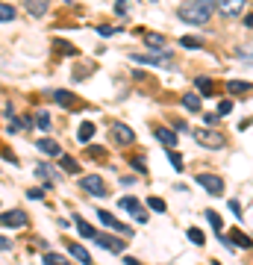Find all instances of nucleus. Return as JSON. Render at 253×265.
I'll return each mask as SVG.
<instances>
[{"label": "nucleus", "mask_w": 253, "mask_h": 265, "mask_svg": "<svg viewBox=\"0 0 253 265\" xmlns=\"http://www.w3.org/2000/svg\"><path fill=\"white\" fill-rule=\"evenodd\" d=\"M215 12V0H188L180 6V21H186V24H194V27H203V24H209V18Z\"/></svg>", "instance_id": "1"}, {"label": "nucleus", "mask_w": 253, "mask_h": 265, "mask_svg": "<svg viewBox=\"0 0 253 265\" xmlns=\"http://www.w3.org/2000/svg\"><path fill=\"white\" fill-rule=\"evenodd\" d=\"M194 141L203 144V147H209V150H215V147H224V144H227V136L218 133L215 127H197V130H194Z\"/></svg>", "instance_id": "2"}, {"label": "nucleus", "mask_w": 253, "mask_h": 265, "mask_svg": "<svg viewBox=\"0 0 253 265\" xmlns=\"http://www.w3.org/2000/svg\"><path fill=\"white\" fill-rule=\"evenodd\" d=\"M133 62H144V65H156V68H171V53L168 50H153V53H133Z\"/></svg>", "instance_id": "3"}, {"label": "nucleus", "mask_w": 253, "mask_h": 265, "mask_svg": "<svg viewBox=\"0 0 253 265\" xmlns=\"http://www.w3.org/2000/svg\"><path fill=\"white\" fill-rule=\"evenodd\" d=\"M215 9L227 18H236L244 12V0H215Z\"/></svg>", "instance_id": "4"}, {"label": "nucleus", "mask_w": 253, "mask_h": 265, "mask_svg": "<svg viewBox=\"0 0 253 265\" xmlns=\"http://www.w3.org/2000/svg\"><path fill=\"white\" fill-rule=\"evenodd\" d=\"M80 183H83V189H85V192H91L94 197H106V183H103V180H100L97 174H85L83 180H80Z\"/></svg>", "instance_id": "5"}, {"label": "nucleus", "mask_w": 253, "mask_h": 265, "mask_svg": "<svg viewBox=\"0 0 253 265\" xmlns=\"http://www.w3.org/2000/svg\"><path fill=\"white\" fill-rule=\"evenodd\" d=\"M197 183H200L212 197H215V194H224V180L215 177V174H197Z\"/></svg>", "instance_id": "6"}, {"label": "nucleus", "mask_w": 253, "mask_h": 265, "mask_svg": "<svg viewBox=\"0 0 253 265\" xmlns=\"http://www.w3.org/2000/svg\"><path fill=\"white\" fill-rule=\"evenodd\" d=\"M221 242H224V245L227 247H244V250H250L253 247V239L250 236H244V233H238V230H233V233H230V236H224V233H221Z\"/></svg>", "instance_id": "7"}, {"label": "nucleus", "mask_w": 253, "mask_h": 265, "mask_svg": "<svg viewBox=\"0 0 253 265\" xmlns=\"http://www.w3.org/2000/svg\"><path fill=\"white\" fill-rule=\"evenodd\" d=\"M0 224H3V227H24V224H27V212H21V209L3 212V215H0Z\"/></svg>", "instance_id": "8"}, {"label": "nucleus", "mask_w": 253, "mask_h": 265, "mask_svg": "<svg viewBox=\"0 0 253 265\" xmlns=\"http://www.w3.org/2000/svg\"><path fill=\"white\" fill-rule=\"evenodd\" d=\"M94 242H97L103 250H109V253H121V250H124L121 239H115V236H106V233H94Z\"/></svg>", "instance_id": "9"}, {"label": "nucleus", "mask_w": 253, "mask_h": 265, "mask_svg": "<svg viewBox=\"0 0 253 265\" xmlns=\"http://www.w3.org/2000/svg\"><path fill=\"white\" fill-rule=\"evenodd\" d=\"M97 218H100V224H103V227H109V230H121L124 236H130V230L124 227V224H121V221H118V218H115V215H112V212H106V209H97Z\"/></svg>", "instance_id": "10"}, {"label": "nucleus", "mask_w": 253, "mask_h": 265, "mask_svg": "<svg viewBox=\"0 0 253 265\" xmlns=\"http://www.w3.org/2000/svg\"><path fill=\"white\" fill-rule=\"evenodd\" d=\"M112 139L121 141V144H133V141H135V133L127 127V124H115V127H112Z\"/></svg>", "instance_id": "11"}, {"label": "nucleus", "mask_w": 253, "mask_h": 265, "mask_svg": "<svg viewBox=\"0 0 253 265\" xmlns=\"http://www.w3.org/2000/svg\"><path fill=\"white\" fill-rule=\"evenodd\" d=\"M24 6H27V12L35 18H41L47 9H50V0H24Z\"/></svg>", "instance_id": "12"}, {"label": "nucleus", "mask_w": 253, "mask_h": 265, "mask_svg": "<svg viewBox=\"0 0 253 265\" xmlns=\"http://www.w3.org/2000/svg\"><path fill=\"white\" fill-rule=\"evenodd\" d=\"M138 35H144V44L147 47H153V50H162L168 41H165V35H159V33H144V30H138Z\"/></svg>", "instance_id": "13"}, {"label": "nucleus", "mask_w": 253, "mask_h": 265, "mask_svg": "<svg viewBox=\"0 0 253 265\" xmlns=\"http://www.w3.org/2000/svg\"><path fill=\"white\" fill-rule=\"evenodd\" d=\"M153 136L162 141L165 147H174V144H177V133H171V130H165V127H153Z\"/></svg>", "instance_id": "14"}, {"label": "nucleus", "mask_w": 253, "mask_h": 265, "mask_svg": "<svg viewBox=\"0 0 253 265\" xmlns=\"http://www.w3.org/2000/svg\"><path fill=\"white\" fill-rule=\"evenodd\" d=\"M35 147H38L41 153H47V156H62V147H59V144H56L53 139H41L38 144H35Z\"/></svg>", "instance_id": "15"}, {"label": "nucleus", "mask_w": 253, "mask_h": 265, "mask_svg": "<svg viewBox=\"0 0 253 265\" xmlns=\"http://www.w3.org/2000/svg\"><path fill=\"white\" fill-rule=\"evenodd\" d=\"M53 100H56V103H62L65 109H77V100H74V94H71V91L56 88V91H53Z\"/></svg>", "instance_id": "16"}, {"label": "nucleus", "mask_w": 253, "mask_h": 265, "mask_svg": "<svg viewBox=\"0 0 253 265\" xmlns=\"http://www.w3.org/2000/svg\"><path fill=\"white\" fill-rule=\"evenodd\" d=\"M68 250H71V256L77 259V262H83V265H91V253L85 250L83 245H68Z\"/></svg>", "instance_id": "17"}, {"label": "nucleus", "mask_w": 253, "mask_h": 265, "mask_svg": "<svg viewBox=\"0 0 253 265\" xmlns=\"http://www.w3.org/2000/svg\"><path fill=\"white\" fill-rule=\"evenodd\" d=\"M77 221V233L83 236V239H94V227L88 224V221H83V218H74Z\"/></svg>", "instance_id": "18"}, {"label": "nucleus", "mask_w": 253, "mask_h": 265, "mask_svg": "<svg viewBox=\"0 0 253 265\" xmlns=\"http://www.w3.org/2000/svg\"><path fill=\"white\" fill-rule=\"evenodd\" d=\"M183 106L188 112H200V94H186L183 97Z\"/></svg>", "instance_id": "19"}, {"label": "nucleus", "mask_w": 253, "mask_h": 265, "mask_svg": "<svg viewBox=\"0 0 253 265\" xmlns=\"http://www.w3.org/2000/svg\"><path fill=\"white\" fill-rule=\"evenodd\" d=\"M91 136H94V124H91V121L80 124V130H77V139H80V141H88Z\"/></svg>", "instance_id": "20"}, {"label": "nucleus", "mask_w": 253, "mask_h": 265, "mask_svg": "<svg viewBox=\"0 0 253 265\" xmlns=\"http://www.w3.org/2000/svg\"><path fill=\"white\" fill-rule=\"evenodd\" d=\"M238 59H244V62H250L253 65V41H247V44H238Z\"/></svg>", "instance_id": "21"}, {"label": "nucleus", "mask_w": 253, "mask_h": 265, "mask_svg": "<svg viewBox=\"0 0 253 265\" xmlns=\"http://www.w3.org/2000/svg\"><path fill=\"white\" fill-rule=\"evenodd\" d=\"M121 206H124L127 212H133V215H138V212H141V203H138L135 197H121Z\"/></svg>", "instance_id": "22"}, {"label": "nucleus", "mask_w": 253, "mask_h": 265, "mask_svg": "<svg viewBox=\"0 0 253 265\" xmlns=\"http://www.w3.org/2000/svg\"><path fill=\"white\" fill-rule=\"evenodd\" d=\"M194 83H197V91H200V94H212V91H215V86H212L209 77H197Z\"/></svg>", "instance_id": "23"}, {"label": "nucleus", "mask_w": 253, "mask_h": 265, "mask_svg": "<svg viewBox=\"0 0 253 265\" xmlns=\"http://www.w3.org/2000/svg\"><path fill=\"white\" fill-rule=\"evenodd\" d=\"M44 265H71V262H68L62 253H53L50 250V253H44Z\"/></svg>", "instance_id": "24"}, {"label": "nucleus", "mask_w": 253, "mask_h": 265, "mask_svg": "<svg viewBox=\"0 0 253 265\" xmlns=\"http://www.w3.org/2000/svg\"><path fill=\"white\" fill-rule=\"evenodd\" d=\"M206 218H209L212 230H215V233L221 236V230H224V221H221V215H218V212H212V209H209V212H206Z\"/></svg>", "instance_id": "25"}, {"label": "nucleus", "mask_w": 253, "mask_h": 265, "mask_svg": "<svg viewBox=\"0 0 253 265\" xmlns=\"http://www.w3.org/2000/svg\"><path fill=\"white\" fill-rule=\"evenodd\" d=\"M35 124H38V130H50V112L41 109V112L35 115Z\"/></svg>", "instance_id": "26"}, {"label": "nucleus", "mask_w": 253, "mask_h": 265, "mask_svg": "<svg viewBox=\"0 0 253 265\" xmlns=\"http://www.w3.org/2000/svg\"><path fill=\"white\" fill-rule=\"evenodd\" d=\"M12 18H15V6L0 3V24H3V21H12Z\"/></svg>", "instance_id": "27"}, {"label": "nucleus", "mask_w": 253, "mask_h": 265, "mask_svg": "<svg viewBox=\"0 0 253 265\" xmlns=\"http://www.w3.org/2000/svg\"><path fill=\"white\" fill-rule=\"evenodd\" d=\"M227 88H230V91H233V94H241V91H247V83H241V80H230V83H227Z\"/></svg>", "instance_id": "28"}, {"label": "nucleus", "mask_w": 253, "mask_h": 265, "mask_svg": "<svg viewBox=\"0 0 253 265\" xmlns=\"http://www.w3.org/2000/svg\"><path fill=\"white\" fill-rule=\"evenodd\" d=\"M188 242H194V245H203V242H206V236H203L197 227H188Z\"/></svg>", "instance_id": "29"}, {"label": "nucleus", "mask_w": 253, "mask_h": 265, "mask_svg": "<svg viewBox=\"0 0 253 265\" xmlns=\"http://www.w3.org/2000/svg\"><path fill=\"white\" fill-rule=\"evenodd\" d=\"M62 168L71 171V174H77V171H80V162H77V159H71V156H62Z\"/></svg>", "instance_id": "30"}, {"label": "nucleus", "mask_w": 253, "mask_h": 265, "mask_svg": "<svg viewBox=\"0 0 253 265\" xmlns=\"http://www.w3.org/2000/svg\"><path fill=\"white\" fill-rule=\"evenodd\" d=\"M168 159H171V165H174L177 171H183V156H180V153H177L174 147H168Z\"/></svg>", "instance_id": "31"}, {"label": "nucleus", "mask_w": 253, "mask_h": 265, "mask_svg": "<svg viewBox=\"0 0 253 265\" xmlns=\"http://www.w3.org/2000/svg\"><path fill=\"white\" fill-rule=\"evenodd\" d=\"M147 206H150L153 212H165V200H162V197H147Z\"/></svg>", "instance_id": "32"}, {"label": "nucleus", "mask_w": 253, "mask_h": 265, "mask_svg": "<svg viewBox=\"0 0 253 265\" xmlns=\"http://www.w3.org/2000/svg\"><path fill=\"white\" fill-rule=\"evenodd\" d=\"M53 47L59 53H68V56H77V47H71V44H65V41H53Z\"/></svg>", "instance_id": "33"}, {"label": "nucleus", "mask_w": 253, "mask_h": 265, "mask_svg": "<svg viewBox=\"0 0 253 265\" xmlns=\"http://www.w3.org/2000/svg\"><path fill=\"white\" fill-rule=\"evenodd\" d=\"M115 6H118V9H115L118 15H127V12H130V0H115Z\"/></svg>", "instance_id": "34"}, {"label": "nucleus", "mask_w": 253, "mask_h": 265, "mask_svg": "<svg viewBox=\"0 0 253 265\" xmlns=\"http://www.w3.org/2000/svg\"><path fill=\"white\" fill-rule=\"evenodd\" d=\"M27 197H30V200H41V197H44V189H30Z\"/></svg>", "instance_id": "35"}, {"label": "nucleus", "mask_w": 253, "mask_h": 265, "mask_svg": "<svg viewBox=\"0 0 253 265\" xmlns=\"http://www.w3.org/2000/svg\"><path fill=\"white\" fill-rule=\"evenodd\" d=\"M218 118H221L218 112H206V115H203V121L209 124V127H212V124H218Z\"/></svg>", "instance_id": "36"}, {"label": "nucleus", "mask_w": 253, "mask_h": 265, "mask_svg": "<svg viewBox=\"0 0 253 265\" xmlns=\"http://www.w3.org/2000/svg\"><path fill=\"white\" fill-rule=\"evenodd\" d=\"M97 33H100L103 38H109V35H115L118 30H115V27H97Z\"/></svg>", "instance_id": "37"}, {"label": "nucleus", "mask_w": 253, "mask_h": 265, "mask_svg": "<svg viewBox=\"0 0 253 265\" xmlns=\"http://www.w3.org/2000/svg\"><path fill=\"white\" fill-rule=\"evenodd\" d=\"M180 44H183V47H200V38H183Z\"/></svg>", "instance_id": "38"}, {"label": "nucleus", "mask_w": 253, "mask_h": 265, "mask_svg": "<svg viewBox=\"0 0 253 265\" xmlns=\"http://www.w3.org/2000/svg\"><path fill=\"white\" fill-rule=\"evenodd\" d=\"M230 109H233V103H230V100H221V106H218V115H227Z\"/></svg>", "instance_id": "39"}, {"label": "nucleus", "mask_w": 253, "mask_h": 265, "mask_svg": "<svg viewBox=\"0 0 253 265\" xmlns=\"http://www.w3.org/2000/svg\"><path fill=\"white\" fill-rule=\"evenodd\" d=\"M0 250H12V242L6 236H0Z\"/></svg>", "instance_id": "40"}, {"label": "nucleus", "mask_w": 253, "mask_h": 265, "mask_svg": "<svg viewBox=\"0 0 253 265\" xmlns=\"http://www.w3.org/2000/svg\"><path fill=\"white\" fill-rule=\"evenodd\" d=\"M230 209L236 212V215H241V203H238V200H230Z\"/></svg>", "instance_id": "41"}, {"label": "nucleus", "mask_w": 253, "mask_h": 265, "mask_svg": "<svg viewBox=\"0 0 253 265\" xmlns=\"http://www.w3.org/2000/svg\"><path fill=\"white\" fill-rule=\"evenodd\" d=\"M244 24H247V27H253V15H247V18H244Z\"/></svg>", "instance_id": "42"}, {"label": "nucleus", "mask_w": 253, "mask_h": 265, "mask_svg": "<svg viewBox=\"0 0 253 265\" xmlns=\"http://www.w3.org/2000/svg\"><path fill=\"white\" fill-rule=\"evenodd\" d=\"M150 3H156V0H150Z\"/></svg>", "instance_id": "43"}]
</instances>
